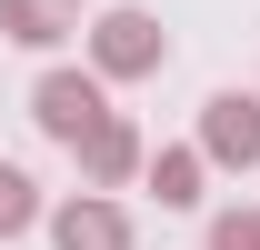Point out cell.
Here are the masks:
<instances>
[{"mask_svg": "<svg viewBox=\"0 0 260 250\" xmlns=\"http://www.w3.org/2000/svg\"><path fill=\"white\" fill-rule=\"evenodd\" d=\"M80 30H90V70L100 80H150V70H170V30L140 10V0L100 10V20H80Z\"/></svg>", "mask_w": 260, "mask_h": 250, "instance_id": "obj_1", "label": "cell"}, {"mask_svg": "<svg viewBox=\"0 0 260 250\" xmlns=\"http://www.w3.org/2000/svg\"><path fill=\"white\" fill-rule=\"evenodd\" d=\"M100 110H110V80H100V70H40L30 80V120H40V140H60V150L100 120Z\"/></svg>", "mask_w": 260, "mask_h": 250, "instance_id": "obj_2", "label": "cell"}, {"mask_svg": "<svg viewBox=\"0 0 260 250\" xmlns=\"http://www.w3.org/2000/svg\"><path fill=\"white\" fill-rule=\"evenodd\" d=\"M70 160H80V180H90V190H130V180H140V160H150V140H140L130 110H100V120L70 140Z\"/></svg>", "mask_w": 260, "mask_h": 250, "instance_id": "obj_3", "label": "cell"}, {"mask_svg": "<svg viewBox=\"0 0 260 250\" xmlns=\"http://www.w3.org/2000/svg\"><path fill=\"white\" fill-rule=\"evenodd\" d=\"M200 150H210V170H260V90L200 100Z\"/></svg>", "mask_w": 260, "mask_h": 250, "instance_id": "obj_4", "label": "cell"}, {"mask_svg": "<svg viewBox=\"0 0 260 250\" xmlns=\"http://www.w3.org/2000/svg\"><path fill=\"white\" fill-rule=\"evenodd\" d=\"M40 220H50V250H130V210L110 190H70L60 210H40Z\"/></svg>", "mask_w": 260, "mask_h": 250, "instance_id": "obj_5", "label": "cell"}, {"mask_svg": "<svg viewBox=\"0 0 260 250\" xmlns=\"http://www.w3.org/2000/svg\"><path fill=\"white\" fill-rule=\"evenodd\" d=\"M140 180H150L160 210H200V190H210V150H200V140H170V150L140 160Z\"/></svg>", "mask_w": 260, "mask_h": 250, "instance_id": "obj_6", "label": "cell"}, {"mask_svg": "<svg viewBox=\"0 0 260 250\" xmlns=\"http://www.w3.org/2000/svg\"><path fill=\"white\" fill-rule=\"evenodd\" d=\"M80 30V0H0V40H20V50H60Z\"/></svg>", "mask_w": 260, "mask_h": 250, "instance_id": "obj_7", "label": "cell"}, {"mask_svg": "<svg viewBox=\"0 0 260 250\" xmlns=\"http://www.w3.org/2000/svg\"><path fill=\"white\" fill-rule=\"evenodd\" d=\"M20 230H40V180L20 160H0V240H20Z\"/></svg>", "mask_w": 260, "mask_h": 250, "instance_id": "obj_8", "label": "cell"}, {"mask_svg": "<svg viewBox=\"0 0 260 250\" xmlns=\"http://www.w3.org/2000/svg\"><path fill=\"white\" fill-rule=\"evenodd\" d=\"M210 250H260V210H210Z\"/></svg>", "mask_w": 260, "mask_h": 250, "instance_id": "obj_9", "label": "cell"}]
</instances>
